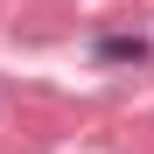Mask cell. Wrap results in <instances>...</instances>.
<instances>
[{
  "instance_id": "cell-1",
  "label": "cell",
  "mask_w": 154,
  "mask_h": 154,
  "mask_svg": "<svg viewBox=\"0 0 154 154\" xmlns=\"http://www.w3.org/2000/svg\"><path fill=\"white\" fill-rule=\"evenodd\" d=\"M98 56H105V63H140L147 42H140V35H98Z\"/></svg>"
}]
</instances>
